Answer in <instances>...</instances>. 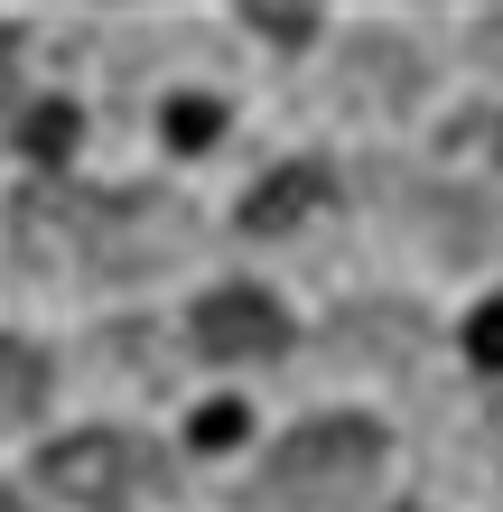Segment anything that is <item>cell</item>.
I'll use <instances>...</instances> for the list:
<instances>
[{"label":"cell","mask_w":503,"mask_h":512,"mask_svg":"<svg viewBox=\"0 0 503 512\" xmlns=\"http://www.w3.org/2000/svg\"><path fill=\"white\" fill-rule=\"evenodd\" d=\"M317 205H336V177L317 159H289L280 177H261V187L243 196V233H289V224H308Z\"/></svg>","instance_id":"277c9868"},{"label":"cell","mask_w":503,"mask_h":512,"mask_svg":"<svg viewBox=\"0 0 503 512\" xmlns=\"http://www.w3.org/2000/svg\"><path fill=\"white\" fill-rule=\"evenodd\" d=\"M243 429H252V410H243V401H205V410H196V429H187V447H196V457H224Z\"/></svg>","instance_id":"ba28073f"},{"label":"cell","mask_w":503,"mask_h":512,"mask_svg":"<svg viewBox=\"0 0 503 512\" xmlns=\"http://www.w3.org/2000/svg\"><path fill=\"white\" fill-rule=\"evenodd\" d=\"M159 131H168V149H205V140L224 131V103H215V94H177Z\"/></svg>","instance_id":"52a82bcc"},{"label":"cell","mask_w":503,"mask_h":512,"mask_svg":"<svg viewBox=\"0 0 503 512\" xmlns=\"http://www.w3.org/2000/svg\"><path fill=\"white\" fill-rule=\"evenodd\" d=\"M131 475H140V457H131V438H112V429L56 438L47 457H38V485L56 503H75V512H122L131 503Z\"/></svg>","instance_id":"7a4b0ae2"},{"label":"cell","mask_w":503,"mask_h":512,"mask_svg":"<svg viewBox=\"0 0 503 512\" xmlns=\"http://www.w3.org/2000/svg\"><path fill=\"white\" fill-rule=\"evenodd\" d=\"M75 140H84L75 103H28V122H19V149H28L38 168H66V159H75Z\"/></svg>","instance_id":"8992f818"},{"label":"cell","mask_w":503,"mask_h":512,"mask_svg":"<svg viewBox=\"0 0 503 512\" xmlns=\"http://www.w3.org/2000/svg\"><path fill=\"white\" fill-rule=\"evenodd\" d=\"M373 475H382V429L354 419V410H327V419H308V429H289L271 447V466H261V503H280V512L345 503V494H364Z\"/></svg>","instance_id":"6da1fadb"},{"label":"cell","mask_w":503,"mask_h":512,"mask_svg":"<svg viewBox=\"0 0 503 512\" xmlns=\"http://www.w3.org/2000/svg\"><path fill=\"white\" fill-rule=\"evenodd\" d=\"M10 94H19V38H10V19H0V112H10Z\"/></svg>","instance_id":"8fae6325"},{"label":"cell","mask_w":503,"mask_h":512,"mask_svg":"<svg viewBox=\"0 0 503 512\" xmlns=\"http://www.w3.org/2000/svg\"><path fill=\"white\" fill-rule=\"evenodd\" d=\"M466 364H476V373H503V298L466 317Z\"/></svg>","instance_id":"30bf717a"},{"label":"cell","mask_w":503,"mask_h":512,"mask_svg":"<svg viewBox=\"0 0 503 512\" xmlns=\"http://www.w3.org/2000/svg\"><path fill=\"white\" fill-rule=\"evenodd\" d=\"M0 512H28V503H19V494H0Z\"/></svg>","instance_id":"7c38bea8"},{"label":"cell","mask_w":503,"mask_h":512,"mask_svg":"<svg viewBox=\"0 0 503 512\" xmlns=\"http://www.w3.org/2000/svg\"><path fill=\"white\" fill-rule=\"evenodd\" d=\"M196 354H215V364H280L289 354V317H280V298H261V289H215V298H196Z\"/></svg>","instance_id":"3957f363"},{"label":"cell","mask_w":503,"mask_h":512,"mask_svg":"<svg viewBox=\"0 0 503 512\" xmlns=\"http://www.w3.org/2000/svg\"><path fill=\"white\" fill-rule=\"evenodd\" d=\"M243 28H261V38H280V47H299V38H317V10H280V0H243Z\"/></svg>","instance_id":"9c48e42d"},{"label":"cell","mask_w":503,"mask_h":512,"mask_svg":"<svg viewBox=\"0 0 503 512\" xmlns=\"http://www.w3.org/2000/svg\"><path fill=\"white\" fill-rule=\"evenodd\" d=\"M47 401V354L28 336H0V419H28Z\"/></svg>","instance_id":"5b68a950"}]
</instances>
